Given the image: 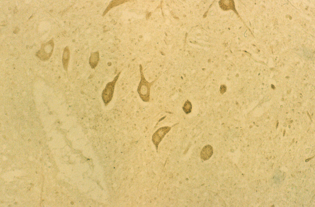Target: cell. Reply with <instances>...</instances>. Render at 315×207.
Instances as JSON below:
<instances>
[{
    "instance_id": "obj_12",
    "label": "cell",
    "mask_w": 315,
    "mask_h": 207,
    "mask_svg": "<svg viewBox=\"0 0 315 207\" xmlns=\"http://www.w3.org/2000/svg\"><path fill=\"white\" fill-rule=\"evenodd\" d=\"M278 122L277 121V125H276V128H277V127L278 126Z\"/></svg>"
},
{
    "instance_id": "obj_3",
    "label": "cell",
    "mask_w": 315,
    "mask_h": 207,
    "mask_svg": "<svg viewBox=\"0 0 315 207\" xmlns=\"http://www.w3.org/2000/svg\"><path fill=\"white\" fill-rule=\"evenodd\" d=\"M120 73H119L116 75L112 81L107 84L102 91V98L106 105H107L111 100L115 83L118 79Z\"/></svg>"
},
{
    "instance_id": "obj_1",
    "label": "cell",
    "mask_w": 315,
    "mask_h": 207,
    "mask_svg": "<svg viewBox=\"0 0 315 207\" xmlns=\"http://www.w3.org/2000/svg\"><path fill=\"white\" fill-rule=\"evenodd\" d=\"M141 75V80L138 85V91L140 97L144 102H148L150 100V89L154 83L153 81L149 83L145 79L142 72V67L140 66Z\"/></svg>"
},
{
    "instance_id": "obj_7",
    "label": "cell",
    "mask_w": 315,
    "mask_h": 207,
    "mask_svg": "<svg viewBox=\"0 0 315 207\" xmlns=\"http://www.w3.org/2000/svg\"><path fill=\"white\" fill-rule=\"evenodd\" d=\"M99 60V54L98 51L91 53L89 59V64L92 69H94Z\"/></svg>"
},
{
    "instance_id": "obj_10",
    "label": "cell",
    "mask_w": 315,
    "mask_h": 207,
    "mask_svg": "<svg viewBox=\"0 0 315 207\" xmlns=\"http://www.w3.org/2000/svg\"><path fill=\"white\" fill-rule=\"evenodd\" d=\"M226 89V87L225 85H221L220 88V92L221 94H223L225 93Z\"/></svg>"
},
{
    "instance_id": "obj_2",
    "label": "cell",
    "mask_w": 315,
    "mask_h": 207,
    "mask_svg": "<svg viewBox=\"0 0 315 207\" xmlns=\"http://www.w3.org/2000/svg\"><path fill=\"white\" fill-rule=\"evenodd\" d=\"M54 46V42L52 39L42 44L40 50L37 53L36 56L42 61L48 59L52 55Z\"/></svg>"
},
{
    "instance_id": "obj_4",
    "label": "cell",
    "mask_w": 315,
    "mask_h": 207,
    "mask_svg": "<svg viewBox=\"0 0 315 207\" xmlns=\"http://www.w3.org/2000/svg\"><path fill=\"white\" fill-rule=\"evenodd\" d=\"M168 126L162 127L159 128L153 134L152 141L155 145L157 146L165 135L170 130Z\"/></svg>"
},
{
    "instance_id": "obj_9",
    "label": "cell",
    "mask_w": 315,
    "mask_h": 207,
    "mask_svg": "<svg viewBox=\"0 0 315 207\" xmlns=\"http://www.w3.org/2000/svg\"><path fill=\"white\" fill-rule=\"evenodd\" d=\"M192 108V105L191 102L188 100H187L185 103L182 108L185 112L186 114H188L191 112Z\"/></svg>"
},
{
    "instance_id": "obj_5",
    "label": "cell",
    "mask_w": 315,
    "mask_h": 207,
    "mask_svg": "<svg viewBox=\"0 0 315 207\" xmlns=\"http://www.w3.org/2000/svg\"><path fill=\"white\" fill-rule=\"evenodd\" d=\"M213 151L212 147L209 145L205 146L200 153L201 158L204 160L209 159L212 156Z\"/></svg>"
},
{
    "instance_id": "obj_8",
    "label": "cell",
    "mask_w": 315,
    "mask_h": 207,
    "mask_svg": "<svg viewBox=\"0 0 315 207\" xmlns=\"http://www.w3.org/2000/svg\"><path fill=\"white\" fill-rule=\"evenodd\" d=\"M125 0H114L112 1L107 7L105 11L103 13V15H104L111 8L122 4L126 2Z\"/></svg>"
},
{
    "instance_id": "obj_6",
    "label": "cell",
    "mask_w": 315,
    "mask_h": 207,
    "mask_svg": "<svg viewBox=\"0 0 315 207\" xmlns=\"http://www.w3.org/2000/svg\"><path fill=\"white\" fill-rule=\"evenodd\" d=\"M70 57V52L68 47L64 48L62 55V63L64 68L66 71H67Z\"/></svg>"
},
{
    "instance_id": "obj_11",
    "label": "cell",
    "mask_w": 315,
    "mask_h": 207,
    "mask_svg": "<svg viewBox=\"0 0 315 207\" xmlns=\"http://www.w3.org/2000/svg\"><path fill=\"white\" fill-rule=\"evenodd\" d=\"M285 129H284V131L283 132V136H284V135H285Z\"/></svg>"
}]
</instances>
